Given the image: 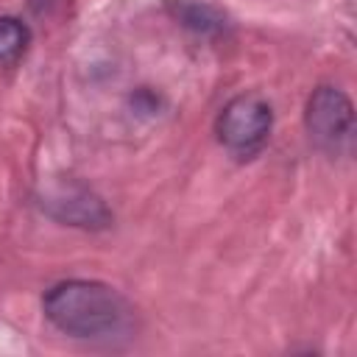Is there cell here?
Here are the masks:
<instances>
[{"label":"cell","instance_id":"1","mask_svg":"<svg viewBox=\"0 0 357 357\" xmlns=\"http://www.w3.org/2000/svg\"><path fill=\"white\" fill-rule=\"evenodd\" d=\"M45 318L70 337L100 340L131 326V304L120 290L95 279H67L42 296Z\"/></svg>","mask_w":357,"mask_h":357},{"label":"cell","instance_id":"2","mask_svg":"<svg viewBox=\"0 0 357 357\" xmlns=\"http://www.w3.org/2000/svg\"><path fill=\"white\" fill-rule=\"evenodd\" d=\"M271 128H273V109L257 92L234 95L229 103H223L215 120V134L220 145L240 159L254 156L268 142Z\"/></svg>","mask_w":357,"mask_h":357},{"label":"cell","instance_id":"3","mask_svg":"<svg viewBox=\"0 0 357 357\" xmlns=\"http://www.w3.org/2000/svg\"><path fill=\"white\" fill-rule=\"evenodd\" d=\"M304 126H307L310 139L329 153L349 145L354 134V106L349 95L337 86L312 89V95L307 98V109H304Z\"/></svg>","mask_w":357,"mask_h":357},{"label":"cell","instance_id":"4","mask_svg":"<svg viewBox=\"0 0 357 357\" xmlns=\"http://www.w3.org/2000/svg\"><path fill=\"white\" fill-rule=\"evenodd\" d=\"M39 204L50 218L70 223V226H81V229H103L112 220L106 204L89 187H84L73 178L50 181L45 187Z\"/></svg>","mask_w":357,"mask_h":357},{"label":"cell","instance_id":"5","mask_svg":"<svg viewBox=\"0 0 357 357\" xmlns=\"http://www.w3.org/2000/svg\"><path fill=\"white\" fill-rule=\"evenodd\" d=\"M165 8L173 20H178L184 28L195 33H223L226 31V14L206 0H167Z\"/></svg>","mask_w":357,"mask_h":357},{"label":"cell","instance_id":"6","mask_svg":"<svg viewBox=\"0 0 357 357\" xmlns=\"http://www.w3.org/2000/svg\"><path fill=\"white\" fill-rule=\"evenodd\" d=\"M31 42V31L17 17H0V64H14Z\"/></svg>","mask_w":357,"mask_h":357}]
</instances>
